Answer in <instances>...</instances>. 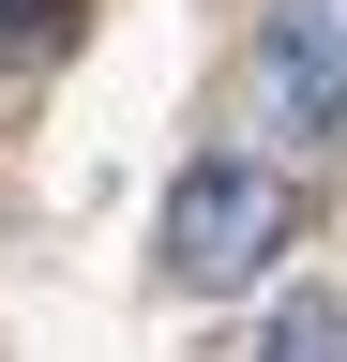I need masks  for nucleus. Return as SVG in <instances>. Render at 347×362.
Returning <instances> with one entry per match:
<instances>
[{
  "mask_svg": "<svg viewBox=\"0 0 347 362\" xmlns=\"http://www.w3.org/2000/svg\"><path fill=\"white\" fill-rule=\"evenodd\" d=\"M76 16H91V0H0V61H46V45H76Z\"/></svg>",
  "mask_w": 347,
  "mask_h": 362,
  "instance_id": "4",
  "label": "nucleus"
},
{
  "mask_svg": "<svg viewBox=\"0 0 347 362\" xmlns=\"http://www.w3.org/2000/svg\"><path fill=\"white\" fill-rule=\"evenodd\" d=\"M287 226H302L287 166H257V151H196L182 181H166V226H151V257H166V287L227 302V287H257V272L287 257Z\"/></svg>",
  "mask_w": 347,
  "mask_h": 362,
  "instance_id": "1",
  "label": "nucleus"
},
{
  "mask_svg": "<svg viewBox=\"0 0 347 362\" xmlns=\"http://www.w3.org/2000/svg\"><path fill=\"white\" fill-rule=\"evenodd\" d=\"M257 90H272L287 136H332V121H347V0H272V30H257Z\"/></svg>",
  "mask_w": 347,
  "mask_h": 362,
  "instance_id": "2",
  "label": "nucleus"
},
{
  "mask_svg": "<svg viewBox=\"0 0 347 362\" xmlns=\"http://www.w3.org/2000/svg\"><path fill=\"white\" fill-rule=\"evenodd\" d=\"M257 362H347V302H332V287L272 302V332H257Z\"/></svg>",
  "mask_w": 347,
  "mask_h": 362,
  "instance_id": "3",
  "label": "nucleus"
}]
</instances>
